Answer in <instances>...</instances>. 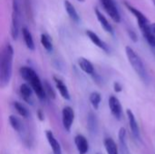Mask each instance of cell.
<instances>
[{"instance_id":"d4e9b609","label":"cell","mask_w":155,"mask_h":154,"mask_svg":"<svg viewBox=\"0 0 155 154\" xmlns=\"http://www.w3.org/2000/svg\"><path fill=\"white\" fill-rule=\"evenodd\" d=\"M9 123H10L12 128L15 131H16L18 133H20L22 131V128H23L22 123H21L20 120L17 117H15V115H10L9 116Z\"/></svg>"},{"instance_id":"6da1fadb","label":"cell","mask_w":155,"mask_h":154,"mask_svg":"<svg viewBox=\"0 0 155 154\" xmlns=\"http://www.w3.org/2000/svg\"><path fill=\"white\" fill-rule=\"evenodd\" d=\"M13 59H14V49L13 46L7 43L4 46L1 52L0 58V85L5 87L12 77L13 69Z\"/></svg>"},{"instance_id":"5b68a950","label":"cell","mask_w":155,"mask_h":154,"mask_svg":"<svg viewBox=\"0 0 155 154\" xmlns=\"http://www.w3.org/2000/svg\"><path fill=\"white\" fill-rule=\"evenodd\" d=\"M101 4L105 10V12L109 15V16L116 23L121 22V15L119 10L114 0H100Z\"/></svg>"},{"instance_id":"30bf717a","label":"cell","mask_w":155,"mask_h":154,"mask_svg":"<svg viewBox=\"0 0 155 154\" xmlns=\"http://www.w3.org/2000/svg\"><path fill=\"white\" fill-rule=\"evenodd\" d=\"M119 138V151L121 154H131L127 143V133L124 128H121L118 133Z\"/></svg>"},{"instance_id":"83f0119b","label":"cell","mask_w":155,"mask_h":154,"mask_svg":"<svg viewBox=\"0 0 155 154\" xmlns=\"http://www.w3.org/2000/svg\"><path fill=\"white\" fill-rule=\"evenodd\" d=\"M114 90L116 93H120V92L123 91V86L121 85V84L119 82H114Z\"/></svg>"},{"instance_id":"5bb4252c","label":"cell","mask_w":155,"mask_h":154,"mask_svg":"<svg viewBox=\"0 0 155 154\" xmlns=\"http://www.w3.org/2000/svg\"><path fill=\"white\" fill-rule=\"evenodd\" d=\"M94 13H95V15L100 23V25H102V27L104 28V30L111 34H114V29H113V26L111 25V24L109 23V21L106 19V17L104 15V14L98 9V7H95L94 8Z\"/></svg>"},{"instance_id":"8fae6325","label":"cell","mask_w":155,"mask_h":154,"mask_svg":"<svg viewBox=\"0 0 155 154\" xmlns=\"http://www.w3.org/2000/svg\"><path fill=\"white\" fill-rule=\"evenodd\" d=\"M144 38L147 40L148 44L155 48V23L150 24L149 25L145 26L144 28L141 29Z\"/></svg>"},{"instance_id":"603a6c76","label":"cell","mask_w":155,"mask_h":154,"mask_svg":"<svg viewBox=\"0 0 155 154\" xmlns=\"http://www.w3.org/2000/svg\"><path fill=\"white\" fill-rule=\"evenodd\" d=\"M89 100H90V103H91L92 106L94 107V110H98L99 106H100V103H101V101H102L101 94L98 92H93L90 94Z\"/></svg>"},{"instance_id":"9c48e42d","label":"cell","mask_w":155,"mask_h":154,"mask_svg":"<svg viewBox=\"0 0 155 154\" xmlns=\"http://www.w3.org/2000/svg\"><path fill=\"white\" fill-rule=\"evenodd\" d=\"M108 104H109V108L111 110L112 114L117 119L120 120L122 117V113H123V109H122V105L121 103L119 101V99L114 95H112L109 98L108 101Z\"/></svg>"},{"instance_id":"4fadbf2b","label":"cell","mask_w":155,"mask_h":154,"mask_svg":"<svg viewBox=\"0 0 155 154\" xmlns=\"http://www.w3.org/2000/svg\"><path fill=\"white\" fill-rule=\"evenodd\" d=\"M85 34L88 36V38L92 41L93 44H94L96 46H98L99 48H101L102 50H104L105 53H109V47L106 44V43L104 42L94 32H93L91 30H86Z\"/></svg>"},{"instance_id":"d6a6232c","label":"cell","mask_w":155,"mask_h":154,"mask_svg":"<svg viewBox=\"0 0 155 154\" xmlns=\"http://www.w3.org/2000/svg\"><path fill=\"white\" fill-rule=\"evenodd\" d=\"M96 154H102V153H101V152H97V153H96Z\"/></svg>"},{"instance_id":"3957f363","label":"cell","mask_w":155,"mask_h":154,"mask_svg":"<svg viewBox=\"0 0 155 154\" xmlns=\"http://www.w3.org/2000/svg\"><path fill=\"white\" fill-rule=\"evenodd\" d=\"M125 53H126V55H127V58H128L130 64L132 65L133 69L135 71L137 75L141 78V80L143 83H148L149 82V76H148L146 68H145L144 64L142 61L141 57L130 46L125 47Z\"/></svg>"},{"instance_id":"e0dca14e","label":"cell","mask_w":155,"mask_h":154,"mask_svg":"<svg viewBox=\"0 0 155 154\" xmlns=\"http://www.w3.org/2000/svg\"><path fill=\"white\" fill-rule=\"evenodd\" d=\"M64 8H65V11L68 15V16L70 17V19L78 24L80 22V16L75 9V7L73 5V4L69 1V0H64Z\"/></svg>"},{"instance_id":"484cf974","label":"cell","mask_w":155,"mask_h":154,"mask_svg":"<svg viewBox=\"0 0 155 154\" xmlns=\"http://www.w3.org/2000/svg\"><path fill=\"white\" fill-rule=\"evenodd\" d=\"M14 107H15V109L16 110V112L18 113V114H19L20 116H22V117H24V118L28 117V115H29L28 111H27V109H26L21 103H19V102H15V103H14Z\"/></svg>"},{"instance_id":"8992f818","label":"cell","mask_w":155,"mask_h":154,"mask_svg":"<svg viewBox=\"0 0 155 154\" xmlns=\"http://www.w3.org/2000/svg\"><path fill=\"white\" fill-rule=\"evenodd\" d=\"M74 121V109L70 106L64 107V109L62 111V122H63L64 129L67 133H69L71 131Z\"/></svg>"},{"instance_id":"9a60e30c","label":"cell","mask_w":155,"mask_h":154,"mask_svg":"<svg viewBox=\"0 0 155 154\" xmlns=\"http://www.w3.org/2000/svg\"><path fill=\"white\" fill-rule=\"evenodd\" d=\"M45 136H46V139H47V142H48L49 145L51 146V149H52V151H53V153L62 154L61 145H60L59 142L55 139L54 133H53L51 131H46Z\"/></svg>"},{"instance_id":"cb8c5ba5","label":"cell","mask_w":155,"mask_h":154,"mask_svg":"<svg viewBox=\"0 0 155 154\" xmlns=\"http://www.w3.org/2000/svg\"><path fill=\"white\" fill-rule=\"evenodd\" d=\"M40 41H41L42 45L44 46V48L47 52H52L53 51V44H52V41H51L50 37L46 34H41Z\"/></svg>"},{"instance_id":"1f68e13d","label":"cell","mask_w":155,"mask_h":154,"mask_svg":"<svg viewBox=\"0 0 155 154\" xmlns=\"http://www.w3.org/2000/svg\"><path fill=\"white\" fill-rule=\"evenodd\" d=\"M153 4H154V5H155V0H153Z\"/></svg>"},{"instance_id":"52a82bcc","label":"cell","mask_w":155,"mask_h":154,"mask_svg":"<svg viewBox=\"0 0 155 154\" xmlns=\"http://www.w3.org/2000/svg\"><path fill=\"white\" fill-rule=\"evenodd\" d=\"M124 5H125V7L135 16V18L137 19V23H138V25H139V26H140V29H143V27H145V26H147V25H150V23H149V20H148V18L140 11V10H138L137 8H135L134 6H133L130 3H128L127 1H124Z\"/></svg>"},{"instance_id":"ba28073f","label":"cell","mask_w":155,"mask_h":154,"mask_svg":"<svg viewBox=\"0 0 155 154\" xmlns=\"http://www.w3.org/2000/svg\"><path fill=\"white\" fill-rule=\"evenodd\" d=\"M126 115L128 118V123H129V126H130L132 134L134 135V137L136 140H140L141 139L140 129H139V125H138V123L136 121V118H135L134 113L130 109H128L126 111Z\"/></svg>"},{"instance_id":"d6986e66","label":"cell","mask_w":155,"mask_h":154,"mask_svg":"<svg viewBox=\"0 0 155 154\" xmlns=\"http://www.w3.org/2000/svg\"><path fill=\"white\" fill-rule=\"evenodd\" d=\"M53 79H54V84H55L56 89L58 90V92H59V93L61 94V96H62L64 99H65V100H70V99H71L70 93H69V91H68L66 85L64 84V82H63L60 78H58V77H56V76H54Z\"/></svg>"},{"instance_id":"7a4b0ae2","label":"cell","mask_w":155,"mask_h":154,"mask_svg":"<svg viewBox=\"0 0 155 154\" xmlns=\"http://www.w3.org/2000/svg\"><path fill=\"white\" fill-rule=\"evenodd\" d=\"M19 72H20L22 78L29 84V85L31 86V88L33 89L36 96L40 100H45L46 97L45 86L43 85L37 74L31 67H28V66H22Z\"/></svg>"},{"instance_id":"4dcf8cb0","label":"cell","mask_w":155,"mask_h":154,"mask_svg":"<svg viewBox=\"0 0 155 154\" xmlns=\"http://www.w3.org/2000/svg\"><path fill=\"white\" fill-rule=\"evenodd\" d=\"M77 1H79V2H84L85 0H77Z\"/></svg>"},{"instance_id":"7402d4cb","label":"cell","mask_w":155,"mask_h":154,"mask_svg":"<svg viewBox=\"0 0 155 154\" xmlns=\"http://www.w3.org/2000/svg\"><path fill=\"white\" fill-rule=\"evenodd\" d=\"M104 143L107 154H119L118 146L116 145V143L112 138H106Z\"/></svg>"},{"instance_id":"277c9868","label":"cell","mask_w":155,"mask_h":154,"mask_svg":"<svg viewBox=\"0 0 155 154\" xmlns=\"http://www.w3.org/2000/svg\"><path fill=\"white\" fill-rule=\"evenodd\" d=\"M20 26V8L18 0H12V15H11V36L16 40L19 34Z\"/></svg>"},{"instance_id":"2e32d148","label":"cell","mask_w":155,"mask_h":154,"mask_svg":"<svg viewBox=\"0 0 155 154\" xmlns=\"http://www.w3.org/2000/svg\"><path fill=\"white\" fill-rule=\"evenodd\" d=\"M87 129L92 135H96L98 132V120L97 116L93 113L90 112L87 115Z\"/></svg>"},{"instance_id":"4316f807","label":"cell","mask_w":155,"mask_h":154,"mask_svg":"<svg viewBox=\"0 0 155 154\" xmlns=\"http://www.w3.org/2000/svg\"><path fill=\"white\" fill-rule=\"evenodd\" d=\"M44 86H45V90L46 95H48L52 99H54L55 98V93L54 92V89L52 88V86L47 82H45V85Z\"/></svg>"},{"instance_id":"f1b7e54d","label":"cell","mask_w":155,"mask_h":154,"mask_svg":"<svg viewBox=\"0 0 155 154\" xmlns=\"http://www.w3.org/2000/svg\"><path fill=\"white\" fill-rule=\"evenodd\" d=\"M128 33H129V36L132 38V40L134 42H137V34H135V32L133 30H128Z\"/></svg>"},{"instance_id":"7c38bea8","label":"cell","mask_w":155,"mask_h":154,"mask_svg":"<svg viewBox=\"0 0 155 154\" xmlns=\"http://www.w3.org/2000/svg\"><path fill=\"white\" fill-rule=\"evenodd\" d=\"M74 143L79 154H86L89 151V143L87 139L82 135L78 134L74 137Z\"/></svg>"},{"instance_id":"ac0fdd59","label":"cell","mask_w":155,"mask_h":154,"mask_svg":"<svg viewBox=\"0 0 155 154\" xmlns=\"http://www.w3.org/2000/svg\"><path fill=\"white\" fill-rule=\"evenodd\" d=\"M19 92L20 94L23 98L24 101H25L27 103L32 104L33 103V100H32V96H33V89L31 88V86L27 84H22L19 87Z\"/></svg>"},{"instance_id":"44dd1931","label":"cell","mask_w":155,"mask_h":154,"mask_svg":"<svg viewBox=\"0 0 155 154\" xmlns=\"http://www.w3.org/2000/svg\"><path fill=\"white\" fill-rule=\"evenodd\" d=\"M22 34H23V38L25 41V44L26 45V47L31 50L34 51L35 50V42L32 36V34L30 33V31L26 28V27H23L22 28Z\"/></svg>"},{"instance_id":"ffe728a7","label":"cell","mask_w":155,"mask_h":154,"mask_svg":"<svg viewBox=\"0 0 155 154\" xmlns=\"http://www.w3.org/2000/svg\"><path fill=\"white\" fill-rule=\"evenodd\" d=\"M78 65L79 67L87 74H90V75H93L94 74V67L93 65V64L87 60L86 58H84V57H81L78 59Z\"/></svg>"},{"instance_id":"f546056e","label":"cell","mask_w":155,"mask_h":154,"mask_svg":"<svg viewBox=\"0 0 155 154\" xmlns=\"http://www.w3.org/2000/svg\"><path fill=\"white\" fill-rule=\"evenodd\" d=\"M38 116H39L40 121H43V120H44V118H43V117H44V115H42V114H41V112H40V111L38 112Z\"/></svg>"}]
</instances>
